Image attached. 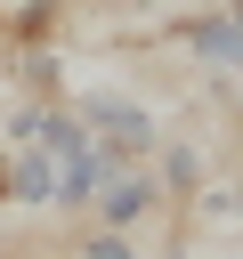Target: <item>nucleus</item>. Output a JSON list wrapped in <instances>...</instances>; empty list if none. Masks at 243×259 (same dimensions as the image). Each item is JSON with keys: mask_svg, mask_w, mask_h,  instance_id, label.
I'll list each match as a JSON object with an SVG mask.
<instances>
[{"mask_svg": "<svg viewBox=\"0 0 243 259\" xmlns=\"http://www.w3.org/2000/svg\"><path fill=\"white\" fill-rule=\"evenodd\" d=\"M73 113L89 121V138H97V146H113V154H130V162H146V154L162 146L154 113H146L138 97H122V89H89V97H81Z\"/></svg>", "mask_w": 243, "mask_h": 259, "instance_id": "1", "label": "nucleus"}, {"mask_svg": "<svg viewBox=\"0 0 243 259\" xmlns=\"http://www.w3.org/2000/svg\"><path fill=\"white\" fill-rule=\"evenodd\" d=\"M89 210H97V227L130 235L146 210H162V178H154L146 162H130V170H105V178H97V194H89Z\"/></svg>", "mask_w": 243, "mask_h": 259, "instance_id": "2", "label": "nucleus"}, {"mask_svg": "<svg viewBox=\"0 0 243 259\" xmlns=\"http://www.w3.org/2000/svg\"><path fill=\"white\" fill-rule=\"evenodd\" d=\"M170 40L194 57V65H211V73H227V81H243V24L227 16V8H202V16H178L170 24Z\"/></svg>", "mask_w": 243, "mask_h": 259, "instance_id": "3", "label": "nucleus"}, {"mask_svg": "<svg viewBox=\"0 0 243 259\" xmlns=\"http://www.w3.org/2000/svg\"><path fill=\"white\" fill-rule=\"evenodd\" d=\"M0 178H8V202H57V162L40 154V146H16L8 162H0Z\"/></svg>", "mask_w": 243, "mask_h": 259, "instance_id": "4", "label": "nucleus"}, {"mask_svg": "<svg viewBox=\"0 0 243 259\" xmlns=\"http://www.w3.org/2000/svg\"><path fill=\"white\" fill-rule=\"evenodd\" d=\"M154 178H162V194H202V154L186 138H162L154 146Z\"/></svg>", "mask_w": 243, "mask_h": 259, "instance_id": "5", "label": "nucleus"}, {"mask_svg": "<svg viewBox=\"0 0 243 259\" xmlns=\"http://www.w3.org/2000/svg\"><path fill=\"white\" fill-rule=\"evenodd\" d=\"M81 259H138V243L113 235V227H97V235H81Z\"/></svg>", "mask_w": 243, "mask_h": 259, "instance_id": "6", "label": "nucleus"}, {"mask_svg": "<svg viewBox=\"0 0 243 259\" xmlns=\"http://www.w3.org/2000/svg\"><path fill=\"white\" fill-rule=\"evenodd\" d=\"M219 8H227V16H235V24H243V0H219Z\"/></svg>", "mask_w": 243, "mask_h": 259, "instance_id": "7", "label": "nucleus"}, {"mask_svg": "<svg viewBox=\"0 0 243 259\" xmlns=\"http://www.w3.org/2000/svg\"><path fill=\"white\" fill-rule=\"evenodd\" d=\"M0 202H8V178H0Z\"/></svg>", "mask_w": 243, "mask_h": 259, "instance_id": "8", "label": "nucleus"}]
</instances>
